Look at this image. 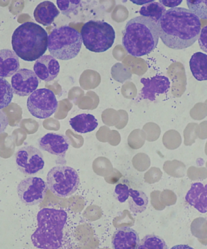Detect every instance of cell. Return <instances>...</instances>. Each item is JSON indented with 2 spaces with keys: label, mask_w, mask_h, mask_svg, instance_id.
<instances>
[{
  "label": "cell",
  "mask_w": 207,
  "mask_h": 249,
  "mask_svg": "<svg viewBox=\"0 0 207 249\" xmlns=\"http://www.w3.org/2000/svg\"><path fill=\"white\" fill-rule=\"evenodd\" d=\"M164 240L155 235H148L142 240L137 249H167Z\"/></svg>",
  "instance_id": "cb8c5ba5"
},
{
  "label": "cell",
  "mask_w": 207,
  "mask_h": 249,
  "mask_svg": "<svg viewBox=\"0 0 207 249\" xmlns=\"http://www.w3.org/2000/svg\"><path fill=\"white\" fill-rule=\"evenodd\" d=\"M159 41L157 25L149 18L137 17L127 22L122 43L130 55L136 57L147 55L156 49Z\"/></svg>",
  "instance_id": "7a4b0ae2"
},
{
  "label": "cell",
  "mask_w": 207,
  "mask_h": 249,
  "mask_svg": "<svg viewBox=\"0 0 207 249\" xmlns=\"http://www.w3.org/2000/svg\"><path fill=\"white\" fill-rule=\"evenodd\" d=\"M140 242L139 234L129 227H122L112 237V247L114 249H137Z\"/></svg>",
  "instance_id": "9a60e30c"
},
{
  "label": "cell",
  "mask_w": 207,
  "mask_h": 249,
  "mask_svg": "<svg viewBox=\"0 0 207 249\" xmlns=\"http://www.w3.org/2000/svg\"><path fill=\"white\" fill-rule=\"evenodd\" d=\"M48 189L57 196L65 198L78 189L80 180L77 171L68 166L54 167L47 177Z\"/></svg>",
  "instance_id": "52a82bcc"
},
{
  "label": "cell",
  "mask_w": 207,
  "mask_h": 249,
  "mask_svg": "<svg viewBox=\"0 0 207 249\" xmlns=\"http://www.w3.org/2000/svg\"><path fill=\"white\" fill-rule=\"evenodd\" d=\"M40 149L59 157H64L70 146V141L66 135L48 133L40 139Z\"/></svg>",
  "instance_id": "7c38bea8"
},
{
  "label": "cell",
  "mask_w": 207,
  "mask_h": 249,
  "mask_svg": "<svg viewBox=\"0 0 207 249\" xmlns=\"http://www.w3.org/2000/svg\"><path fill=\"white\" fill-rule=\"evenodd\" d=\"M70 124L77 133L86 134L95 130L99 124L94 115L81 113L71 118Z\"/></svg>",
  "instance_id": "d6986e66"
},
{
  "label": "cell",
  "mask_w": 207,
  "mask_h": 249,
  "mask_svg": "<svg viewBox=\"0 0 207 249\" xmlns=\"http://www.w3.org/2000/svg\"><path fill=\"white\" fill-rule=\"evenodd\" d=\"M47 189L48 186L42 178L30 177L19 183L17 194L21 202L27 206H33L45 199Z\"/></svg>",
  "instance_id": "9c48e42d"
},
{
  "label": "cell",
  "mask_w": 207,
  "mask_h": 249,
  "mask_svg": "<svg viewBox=\"0 0 207 249\" xmlns=\"http://www.w3.org/2000/svg\"><path fill=\"white\" fill-rule=\"evenodd\" d=\"M9 124V120L5 112L0 109V134L4 132Z\"/></svg>",
  "instance_id": "f1b7e54d"
},
{
  "label": "cell",
  "mask_w": 207,
  "mask_h": 249,
  "mask_svg": "<svg viewBox=\"0 0 207 249\" xmlns=\"http://www.w3.org/2000/svg\"><path fill=\"white\" fill-rule=\"evenodd\" d=\"M67 217L64 210L45 208L40 211L37 215L38 228L31 236L34 246L42 249L61 248Z\"/></svg>",
  "instance_id": "3957f363"
},
{
  "label": "cell",
  "mask_w": 207,
  "mask_h": 249,
  "mask_svg": "<svg viewBox=\"0 0 207 249\" xmlns=\"http://www.w3.org/2000/svg\"><path fill=\"white\" fill-rule=\"evenodd\" d=\"M141 82L143 88L141 90V97L143 100L154 101L156 94H164L170 89V82L163 75H156L151 78H143Z\"/></svg>",
  "instance_id": "4fadbf2b"
},
{
  "label": "cell",
  "mask_w": 207,
  "mask_h": 249,
  "mask_svg": "<svg viewBox=\"0 0 207 249\" xmlns=\"http://www.w3.org/2000/svg\"><path fill=\"white\" fill-rule=\"evenodd\" d=\"M58 101L51 90L41 89L35 90L27 100V108L36 118L46 119L57 111Z\"/></svg>",
  "instance_id": "ba28073f"
},
{
  "label": "cell",
  "mask_w": 207,
  "mask_h": 249,
  "mask_svg": "<svg viewBox=\"0 0 207 249\" xmlns=\"http://www.w3.org/2000/svg\"><path fill=\"white\" fill-rule=\"evenodd\" d=\"M190 65L192 75L198 81L207 80V55L201 52H197L191 57Z\"/></svg>",
  "instance_id": "ffe728a7"
},
{
  "label": "cell",
  "mask_w": 207,
  "mask_h": 249,
  "mask_svg": "<svg viewBox=\"0 0 207 249\" xmlns=\"http://www.w3.org/2000/svg\"><path fill=\"white\" fill-rule=\"evenodd\" d=\"M190 10L196 16L201 19H207V0H197V1H187Z\"/></svg>",
  "instance_id": "d4e9b609"
},
{
  "label": "cell",
  "mask_w": 207,
  "mask_h": 249,
  "mask_svg": "<svg viewBox=\"0 0 207 249\" xmlns=\"http://www.w3.org/2000/svg\"><path fill=\"white\" fill-rule=\"evenodd\" d=\"M82 45L81 34L69 26L54 29L48 36V49L56 59H73L80 52Z\"/></svg>",
  "instance_id": "5b68a950"
},
{
  "label": "cell",
  "mask_w": 207,
  "mask_h": 249,
  "mask_svg": "<svg viewBox=\"0 0 207 249\" xmlns=\"http://www.w3.org/2000/svg\"><path fill=\"white\" fill-rule=\"evenodd\" d=\"M19 68V57L14 51L0 50V77L5 78L13 76Z\"/></svg>",
  "instance_id": "e0dca14e"
},
{
  "label": "cell",
  "mask_w": 207,
  "mask_h": 249,
  "mask_svg": "<svg viewBox=\"0 0 207 249\" xmlns=\"http://www.w3.org/2000/svg\"><path fill=\"white\" fill-rule=\"evenodd\" d=\"M56 2L62 14L66 16L76 13V10L81 5V1L78 0H57Z\"/></svg>",
  "instance_id": "484cf974"
},
{
  "label": "cell",
  "mask_w": 207,
  "mask_h": 249,
  "mask_svg": "<svg viewBox=\"0 0 207 249\" xmlns=\"http://www.w3.org/2000/svg\"><path fill=\"white\" fill-rule=\"evenodd\" d=\"M14 90L8 80L0 77V109L10 104L14 97Z\"/></svg>",
  "instance_id": "603a6c76"
},
{
  "label": "cell",
  "mask_w": 207,
  "mask_h": 249,
  "mask_svg": "<svg viewBox=\"0 0 207 249\" xmlns=\"http://www.w3.org/2000/svg\"><path fill=\"white\" fill-rule=\"evenodd\" d=\"M82 43L91 52L101 53L110 50L113 45L115 32L107 22L90 20L81 31Z\"/></svg>",
  "instance_id": "8992f818"
},
{
  "label": "cell",
  "mask_w": 207,
  "mask_h": 249,
  "mask_svg": "<svg viewBox=\"0 0 207 249\" xmlns=\"http://www.w3.org/2000/svg\"><path fill=\"white\" fill-rule=\"evenodd\" d=\"M129 188L126 184H119L115 186V193L120 203H125L129 196Z\"/></svg>",
  "instance_id": "4316f807"
},
{
  "label": "cell",
  "mask_w": 207,
  "mask_h": 249,
  "mask_svg": "<svg viewBox=\"0 0 207 249\" xmlns=\"http://www.w3.org/2000/svg\"><path fill=\"white\" fill-rule=\"evenodd\" d=\"M12 87L14 93L20 97H27L35 90L39 84V79L35 72L28 69H21L12 76Z\"/></svg>",
  "instance_id": "8fae6325"
},
{
  "label": "cell",
  "mask_w": 207,
  "mask_h": 249,
  "mask_svg": "<svg viewBox=\"0 0 207 249\" xmlns=\"http://www.w3.org/2000/svg\"><path fill=\"white\" fill-rule=\"evenodd\" d=\"M16 163L21 173L26 175L38 173L45 164L43 154L32 145L24 146L18 150Z\"/></svg>",
  "instance_id": "30bf717a"
},
{
  "label": "cell",
  "mask_w": 207,
  "mask_h": 249,
  "mask_svg": "<svg viewBox=\"0 0 207 249\" xmlns=\"http://www.w3.org/2000/svg\"><path fill=\"white\" fill-rule=\"evenodd\" d=\"M128 197L129 208L134 213H141L146 210L148 203V197L140 190L129 188Z\"/></svg>",
  "instance_id": "44dd1931"
},
{
  "label": "cell",
  "mask_w": 207,
  "mask_h": 249,
  "mask_svg": "<svg viewBox=\"0 0 207 249\" xmlns=\"http://www.w3.org/2000/svg\"><path fill=\"white\" fill-rule=\"evenodd\" d=\"M60 13V11L52 2L45 1L39 3L36 7L33 16L36 21L47 27L53 23Z\"/></svg>",
  "instance_id": "ac0fdd59"
},
{
  "label": "cell",
  "mask_w": 207,
  "mask_h": 249,
  "mask_svg": "<svg viewBox=\"0 0 207 249\" xmlns=\"http://www.w3.org/2000/svg\"><path fill=\"white\" fill-rule=\"evenodd\" d=\"M182 0H177V1H175V0H159V2L161 3L163 6L166 7H170V8H175V7L179 6L181 4V3L182 2Z\"/></svg>",
  "instance_id": "f546056e"
},
{
  "label": "cell",
  "mask_w": 207,
  "mask_h": 249,
  "mask_svg": "<svg viewBox=\"0 0 207 249\" xmlns=\"http://www.w3.org/2000/svg\"><path fill=\"white\" fill-rule=\"evenodd\" d=\"M12 44L13 51L21 59L34 61L43 56L48 49V34L38 24L26 22L14 32Z\"/></svg>",
  "instance_id": "277c9868"
},
{
  "label": "cell",
  "mask_w": 207,
  "mask_h": 249,
  "mask_svg": "<svg viewBox=\"0 0 207 249\" xmlns=\"http://www.w3.org/2000/svg\"><path fill=\"white\" fill-rule=\"evenodd\" d=\"M156 25L159 38L164 45L176 50L187 49L194 45L201 31L199 18L183 7L166 10Z\"/></svg>",
  "instance_id": "6da1fadb"
},
{
  "label": "cell",
  "mask_w": 207,
  "mask_h": 249,
  "mask_svg": "<svg viewBox=\"0 0 207 249\" xmlns=\"http://www.w3.org/2000/svg\"><path fill=\"white\" fill-rule=\"evenodd\" d=\"M166 11L161 3L153 1L142 7L139 13L141 17L149 18L156 24Z\"/></svg>",
  "instance_id": "7402d4cb"
},
{
  "label": "cell",
  "mask_w": 207,
  "mask_h": 249,
  "mask_svg": "<svg viewBox=\"0 0 207 249\" xmlns=\"http://www.w3.org/2000/svg\"><path fill=\"white\" fill-rule=\"evenodd\" d=\"M185 200L191 206L194 207L200 213L207 212V188L201 182L192 184L191 188L185 196Z\"/></svg>",
  "instance_id": "2e32d148"
},
{
  "label": "cell",
  "mask_w": 207,
  "mask_h": 249,
  "mask_svg": "<svg viewBox=\"0 0 207 249\" xmlns=\"http://www.w3.org/2000/svg\"><path fill=\"white\" fill-rule=\"evenodd\" d=\"M207 26H205L202 29L201 34L199 36V44L201 49L204 51L206 53H207Z\"/></svg>",
  "instance_id": "83f0119b"
},
{
  "label": "cell",
  "mask_w": 207,
  "mask_h": 249,
  "mask_svg": "<svg viewBox=\"0 0 207 249\" xmlns=\"http://www.w3.org/2000/svg\"><path fill=\"white\" fill-rule=\"evenodd\" d=\"M33 70L39 79L43 81L50 82L59 74L60 65L55 58L47 54L36 61Z\"/></svg>",
  "instance_id": "5bb4252c"
}]
</instances>
